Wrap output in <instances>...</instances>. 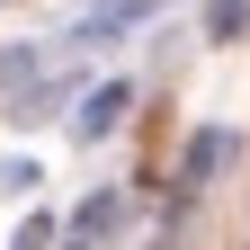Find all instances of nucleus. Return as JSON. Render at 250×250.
<instances>
[{
  "mask_svg": "<svg viewBox=\"0 0 250 250\" xmlns=\"http://www.w3.org/2000/svg\"><path fill=\"white\" fill-rule=\"evenodd\" d=\"M125 107H134V89H125V81H107V89H89V107H81V134L99 143V134H107V125H116Z\"/></svg>",
  "mask_w": 250,
  "mask_h": 250,
  "instance_id": "f257e3e1",
  "label": "nucleus"
},
{
  "mask_svg": "<svg viewBox=\"0 0 250 250\" xmlns=\"http://www.w3.org/2000/svg\"><path fill=\"white\" fill-rule=\"evenodd\" d=\"M214 161H224V134H197V143H188V170H179V179H188V188H197V179H206Z\"/></svg>",
  "mask_w": 250,
  "mask_h": 250,
  "instance_id": "f03ea898",
  "label": "nucleus"
},
{
  "mask_svg": "<svg viewBox=\"0 0 250 250\" xmlns=\"http://www.w3.org/2000/svg\"><path fill=\"white\" fill-rule=\"evenodd\" d=\"M241 27H250V0H214L206 9V36H241Z\"/></svg>",
  "mask_w": 250,
  "mask_h": 250,
  "instance_id": "7ed1b4c3",
  "label": "nucleus"
},
{
  "mask_svg": "<svg viewBox=\"0 0 250 250\" xmlns=\"http://www.w3.org/2000/svg\"><path fill=\"white\" fill-rule=\"evenodd\" d=\"M107 224H116V197H89V206H81V232H89V241H99Z\"/></svg>",
  "mask_w": 250,
  "mask_h": 250,
  "instance_id": "20e7f679",
  "label": "nucleus"
},
{
  "mask_svg": "<svg viewBox=\"0 0 250 250\" xmlns=\"http://www.w3.org/2000/svg\"><path fill=\"white\" fill-rule=\"evenodd\" d=\"M18 250H54V224H45V214H27V232H18Z\"/></svg>",
  "mask_w": 250,
  "mask_h": 250,
  "instance_id": "39448f33",
  "label": "nucleus"
}]
</instances>
